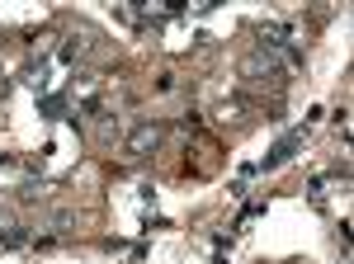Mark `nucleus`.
<instances>
[{
  "label": "nucleus",
  "mask_w": 354,
  "mask_h": 264,
  "mask_svg": "<svg viewBox=\"0 0 354 264\" xmlns=\"http://www.w3.org/2000/svg\"><path fill=\"white\" fill-rule=\"evenodd\" d=\"M161 142V128H151V123H142V128L133 132V151H151Z\"/></svg>",
  "instance_id": "nucleus-1"
}]
</instances>
